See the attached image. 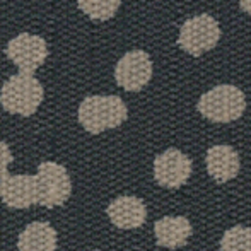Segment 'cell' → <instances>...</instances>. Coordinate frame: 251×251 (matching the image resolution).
Returning <instances> with one entry per match:
<instances>
[{
    "mask_svg": "<svg viewBox=\"0 0 251 251\" xmlns=\"http://www.w3.org/2000/svg\"><path fill=\"white\" fill-rule=\"evenodd\" d=\"M77 118L86 132L100 135L126 122L128 108L118 96H87L79 104Z\"/></svg>",
    "mask_w": 251,
    "mask_h": 251,
    "instance_id": "obj_1",
    "label": "cell"
},
{
    "mask_svg": "<svg viewBox=\"0 0 251 251\" xmlns=\"http://www.w3.org/2000/svg\"><path fill=\"white\" fill-rule=\"evenodd\" d=\"M45 98V87L33 74L19 72L7 79L0 89V106L10 115L33 116Z\"/></svg>",
    "mask_w": 251,
    "mask_h": 251,
    "instance_id": "obj_2",
    "label": "cell"
},
{
    "mask_svg": "<svg viewBox=\"0 0 251 251\" xmlns=\"http://www.w3.org/2000/svg\"><path fill=\"white\" fill-rule=\"evenodd\" d=\"M197 108L208 122L231 123L243 116L246 109V98L239 87L222 84L201 94Z\"/></svg>",
    "mask_w": 251,
    "mask_h": 251,
    "instance_id": "obj_3",
    "label": "cell"
},
{
    "mask_svg": "<svg viewBox=\"0 0 251 251\" xmlns=\"http://www.w3.org/2000/svg\"><path fill=\"white\" fill-rule=\"evenodd\" d=\"M38 205L47 208L60 207L72 195V179L62 164L43 161L38 166Z\"/></svg>",
    "mask_w": 251,
    "mask_h": 251,
    "instance_id": "obj_4",
    "label": "cell"
},
{
    "mask_svg": "<svg viewBox=\"0 0 251 251\" xmlns=\"http://www.w3.org/2000/svg\"><path fill=\"white\" fill-rule=\"evenodd\" d=\"M221 40L219 23L208 14H200L185 21L179 29L178 47L192 56H200L217 47Z\"/></svg>",
    "mask_w": 251,
    "mask_h": 251,
    "instance_id": "obj_5",
    "label": "cell"
},
{
    "mask_svg": "<svg viewBox=\"0 0 251 251\" xmlns=\"http://www.w3.org/2000/svg\"><path fill=\"white\" fill-rule=\"evenodd\" d=\"M5 55L19 72L34 74L48 58V45L45 38L31 33H21L7 43Z\"/></svg>",
    "mask_w": 251,
    "mask_h": 251,
    "instance_id": "obj_6",
    "label": "cell"
},
{
    "mask_svg": "<svg viewBox=\"0 0 251 251\" xmlns=\"http://www.w3.org/2000/svg\"><path fill=\"white\" fill-rule=\"evenodd\" d=\"M152 79V60L144 50H132L122 56L115 67V80L128 93H139Z\"/></svg>",
    "mask_w": 251,
    "mask_h": 251,
    "instance_id": "obj_7",
    "label": "cell"
},
{
    "mask_svg": "<svg viewBox=\"0 0 251 251\" xmlns=\"http://www.w3.org/2000/svg\"><path fill=\"white\" fill-rule=\"evenodd\" d=\"M192 159L178 149H168L154 159V178L168 190H178L192 176Z\"/></svg>",
    "mask_w": 251,
    "mask_h": 251,
    "instance_id": "obj_8",
    "label": "cell"
},
{
    "mask_svg": "<svg viewBox=\"0 0 251 251\" xmlns=\"http://www.w3.org/2000/svg\"><path fill=\"white\" fill-rule=\"evenodd\" d=\"M0 200L10 208L23 210L38 203L36 175H3L0 176Z\"/></svg>",
    "mask_w": 251,
    "mask_h": 251,
    "instance_id": "obj_9",
    "label": "cell"
},
{
    "mask_svg": "<svg viewBox=\"0 0 251 251\" xmlns=\"http://www.w3.org/2000/svg\"><path fill=\"white\" fill-rule=\"evenodd\" d=\"M109 221L118 229H137L147 219V207L137 197H118L106 208Z\"/></svg>",
    "mask_w": 251,
    "mask_h": 251,
    "instance_id": "obj_10",
    "label": "cell"
},
{
    "mask_svg": "<svg viewBox=\"0 0 251 251\" xmlns=\"http://www.w3.org/2000/svg\"><path fill=\"white\" fill-rule=\"evenodd\" d=\"M207 171L217 183H227L234 179L241 168L239 154L231 146H212L205 154Z\"/></svg>",
    "mask_w": 251,
    "mask_h": 251,
    "instance_id": "obj_11",
    "label": "cell"
},
{
    "mask_svg": "<svg viewBox=\"0 0 251 251\" xmlns=\"http://www.w3.org/2000/svg\"><path fill=\"white\" fill-rule=\"evenodd\" d=\"M192 232L193 227L186 217H162L154 224L155 241L162 248H181L188 243Z\"/></svg>",
    "mask_w": 251,
    "mask_h": 251,
    "instance_id": "obj_12",
    "label": "cell"
},
{
    "mask_svg": "<svg viewBox=\"0 0 251 251\" xmlns=\"http://www.w3.org/2000/svg\"><path fill=\"white\" fill-rule=\"evenodd\" d=\"M21 251H53L58 248V234L48 222H31L17 239Z\"/></svg>",
    "mask_w": 251,
    "mask_h": 251,
    "instance_id": "obj_13",
    "label": "cell"
},
{
    "mask_svg": "<svg viewBox=\"0 0 251 251\" xmlns=\"http://www.w3.org/2000/svg\"><path fill=\"white\" fill-rule=\"evenodd\" d=\"M77 5L93 21H108L118 12L122 0H77Z\"/></svg>",
    "mask_w": 251,
    "mask_h": 251,
    "instance_id": "obj_14",
    "label": "cell"
},
{
    "mask_svg": "<svg viewBox=\"0 0 251 251\" xmlns=\"http://www.w3.org/2000/svg\"><path fill=\"white\" fill-rule=\"evenodd\" d=\"M219 248L224 251H236V250H245L251 251V227L246 226H234V227L227 229L222 236V241Z\"/></svg>",
    "mask_w": 251,
    "mask_h": 251,
    "instance_id": "obj_15",
    "label": "cell"
},
{
    "mask_svg": "<svg viewBox=\"0 0 251 251\" xmlns=\"http://www.w3.org/2000/svg\"><path fill=\"white\" fill-rule=\"evenodd\" d=\"M12 161H14V155H12V152H10V147L7 146L5 142L0 140V176L7 175L9 166L12 164Z\"/></svg>",
    "mask_w": 251,
    "mask_h": 251,
    "instance_id": "obj_16",
    "label": "cell"
},
{
    "mask_svg": "<svg viewBox=\"0 0 251 251\" xmlns=\"http://www.w3.org/2000/svg\"><path fill=\"white\" fill-rule=\"evenodd\" d=\"M241 10H245L246 14H251V0H239Z\"/></svg>",
    "mask_w": 251,
    "mask_h": 251,
    "instance_id": "obj_17",
    "label": "cell"
}]
</instances>
